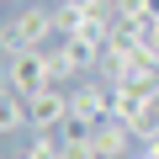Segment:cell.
I'll list each match as a JSON object with an SVG mask.
<instances>
[{"instance_id": "obj_2", "label": "cell", "mask_w": 159, "mask_h": 159, "mask_svg": "<svg viewBox=\"0 0 159 159\" xmlns=\"http://www.w3.org/2000/svg\"><path fill=\"white\" fill-rule=\"evenodd\" d=\"M111 96H117L111 80H90V85H80V90L69 96V122H80V127L106 122V117H111Z\"/></svg>"}, {"instance_id": "obj_6", "label": "cell", "mask_w": 159, "mask_h": 159, "mask_svg": "<svg viewBox=\"0 0 159 159\" xmlns=\"http://www.w3.org/2000/svg\"><path fill=\"white\" fill-rule=\"evenodd\" d=\"M0 133H32V111H27V96L21 90H0Z\"/></svg>"}, {"instance_id": "obj_11", "label": "cell", "mask_w": 159, "mask_h": 159, "mask_svg": "<svg viewBox=\"0 0 159 159\" xmlns=\"http://www.w3.org/2000/svg\"><path fill=\"white\" fill-rule=\"evenodd\" d=\"M143 37H148V43H159V16L148 21V32H143Z\"/></svg>"}, {"instance_id": "obj_9", "label": "cell", "mask_w": 159, "mask_h": 159, "mask_svg": "<svg viewBox=\"0 0 159 159\" xmlns=\"http://www.w3.org/2000/svg\"><path fill=\"white\" fill-rule=\"evenodd\" d=\"M53 21H58V37H74L80 27H85V0H58Z\"/></svg>"}, {"instance_id": "obj_4", "label": "cell", "mask_w": 159, "mask_h": 159, "mask_svg": "<svg viewBox=\"0 0 159 159\" xmlns=\"http://www.w3.org/2000/svg\"><path fill=\"white\" fill-rule=\"evenodd\" d=\"M6 80H11V90H21V96H32V90H43V85H53V74H48V53H43V48H27L21 58H11V64H6Z\"/></svg>"}, {"instance_id": "obj_13", "label": "cell", "mask_w": 159, "mask_h": 159, "mask_svg": "<svg viewBox=\"0 0 159 159\" xmlns=\"http://www.w3.org/2000/svg\"><path fill=\"white\" fill-rule=\"evenodd\" d=\"M133 159H154V154H148V148H143V154H133Z\"/></svg>"}, {"instance_id": "obj_12", "label": "cell", "mask_w": 159, "mask_h": 159, "mask_svg": "<svg viewBox=\"0 0 159 159\" xmlns=\"http://www.w3.org/2000/svg\"><path fill=\"white\" fill-rule=\"evenodd\" d=\"M16 159H37V154H32V148H27V154H16Z\"/></svg>"}, {"instance_id": "obj_1", "label": "cell", "mask_w": 159, "mask_h": 159, "mask_svg": "<svg viewBox=\"0 0 159 159\" xmlns=\"http://www.w3.org/2000/svg\"><path fill=\"white\" fill-rule=\"evenodd\" d=\"M48 43H58V21H53V11H48V6H37V0H32L16 21L0 27V53H6V64H11V58H21L27 48H48Z\"/></svg>"}, {"instance_id": "obj_5", "label": "cell", "mask_w": 159, "mask_h": 159, "mask_svg": "<svg viewBox=\"0 0 159 159\" xmlns=\"http://www.w3.org/2000/svg\"><path fill=\"white\" fill-rule=\"evenodd\" d=\"M90 143H96V159H127V148H133V127L117 122V117H106V122L90 127Z\"/></svg>"}, {"instance_id": "obj_3", "label": "cell", "mask_w": 159, "mask_h": 159, "mask_svg": "<svg viewBox=\"0 0 159 159\" xmlns=\"http://www.w3.org/2000/svg\"><path fill=\"white\" fill-rule=\"evenodd\" d=\"M27 111H32V133H58V127H69V90L43 85L27 96Z\"/></svg>"}, {"instance_id": "obj_14", "label": "cell", "mask_w": 159, "mask_h": 159, "mask_svg": "<svg viewBox=\"0 0 159 159\" xmlns=\"http://www.w3.org/2000/svg\"><path fill=\"white\" fill-rule=\"evenodd\" d=\"M6 85H11V80H6V74H0V90H6Z\"/></svg>"}, {"instance_id": "obj_7", "label": "cell", "mask_w": 159, "mask_h": 159, "mask_svg": "<svg viewBox=\"0 0 159 159\" xmlns=\"http://www.w3.org/2000/svg\"><path fill=\"white\" fill-rule=\"evenodd\" d=\"M58 148H64V159H96V143H90V127H80V122L58 127Z\"/></svg>"}, {"instance_id": "obj_10", "label": "cell", "mask_w": 159, "mask_h": 159, "mask_svg": "<svg viewBox=\"0 0 159 159\" xmlns=\"http://www.w3.org/2000/svg\"><path fill=\"white\" fill-rule=\"evenodd\" d=\"M133 138H138L143 148H154V143H159V106H148V111L133 122Z\"/></svg>"}, {"instance_id": "obj_8", "label": "cell", "mask_w": 159, "mask_h": 159, "mask_svg": "<svg viewBox=\"0 0 159 159\" xmlns=\"http://www.w3.org/2000/svg\"><path fill=\"white\" fill-rule=\"evenodd\" d=\"M159 16V0H117V21L122 27H138V32H148V21Z\"/></svg>"}, {"instance_id": "obj_15", "label": "cell", "mask_w": 159, "mask_h": 159, "mask_svg": "<svg viewBox=\"0 0 159 159\" xmlns=\"http://www.w3.org/2000/svg\"><path fill=\"white\" fill-rule=\"evenodd\" d=\"M148 154H154V159H159V143H154V148H148Z\"/></svg>"}]
</instances>
